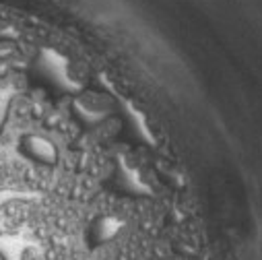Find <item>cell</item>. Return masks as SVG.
<instances>
[{
	"instance_id": "6da1fadb",
	"label": "cell",
	"mask_w": 262,
	"mask_h": 260,
	"mask_svg": "<svg viewBox=\"0 0 262 260\" xmlns=\"http://www.w3.org/2000/svg\"><path fill=\"white\" fill-rule=\"evenodd\" d=\"M79 105H81L83 114L87 112V114H91V116H103V114L110 112V101H107L105 97L97 95V93L85 95V97L79 101Z\"/></svg>"
}]
</instances>
